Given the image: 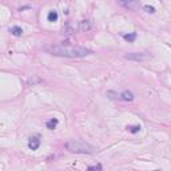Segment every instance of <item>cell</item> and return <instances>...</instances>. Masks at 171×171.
I'll return each instance as SVG.
<instances>
[{
  "instance_id": "obj_14",
  "label": "cell",
  "mask_w": 171,
  "mask_h": 171,
  "mask_svg": "<svg viewBox=\"0 0 171 171\" xmlns=\"http://www.w3.org/2000/svg\"><path fill=\"white\" fill-rule=\"evenodd\" d=\"M127 128H128V131H130V132L136 134L139 130H141V126H131V127H127Z\"/></svg>"
},
{
  "instance_id": "obj_15",
  "label": "cell",
  "mask_w": 171,
  "mask_h": 171,
  "mask_svg": "<svg viewBox=\"0 0 171 171\" xmlns=\"http://www.w3.org/2000/svg\"><path fill=\"white\" fill-rule=\"evenodd\" d=\"M143 10L146 11V12H149V13H154V12H155V8L151 7V5H143Z\"/></svg>"
},
{
  "instance_id": "obj_2",
  "label": "cell",
  "mask_w": 171,
  "mask_h": 171,
  "mask_svg": "<svg viewBox=\"0 0 171 171\" xmlns=\"http://www.w3.org/2000/svg\"><path fill=\"white\" fill-rule=\"evenodd\" d=\"M65 149L74 154H88V155L95 154V150H96L94 146L82 141H68L65 143Z\"/></svg>"
},
{
  "instance_id": "obj_11",
  "label": "cell",
  "mask_w": 171,
  "mask_h": 171,
  "mask_svg": "<svg viewBox=\"0 0 171 171\" xmlns=\"http://www.w3.org/2000/svg\"><path fill=\"white\" fill-rule=\"evenodd\" d=\"M47 19H48V22H56L58 20V12H56V11H51V12L48 13Z\"/></svg>"
},
{
  "instance_id": "obj_8",
  "label": "cell",
  "mask_w": 171,
  "mask_h": 171,
  "mask_svg": "<svg viewBox=\"0 0 171 171\" xmlns=\"http://www.w3.org/2000/svg\"><path fill=\"white\" fill-rule=\"evenodd\" d=\"M58 119L56 118H52V119H50V120H47V123H45V126H47L48 130H54L56 126H58Z\"/></svg>"
},
{
  "instance_id": "obj_5",
  "label": "cell",
  "mask_w": 171,
  "mask_h": 171,
  "mask_svg": "<svg viewBox=\"0 0 171 171\" xmlns=\"http://www.w3.org/2000/svg\"><path fill=\"white\" fill-rule=\"evenodd\" d=\"M118 98L120 99V100H124V102H132L134 100V94L131 92V91H123L122 94H119L118 95Z\"/></svg>"
},
{
  "instance_id": "obj_9",
  "label": "cell",
  "mask_w": 171,
  "mask_h": 171,
  "mask_svg": "<svg viewBox=\"0 0 171 171\" xmlns=\"http://www.w3.org/2000/svg\"><path fill=\"white\" fill-rule=\"evenodd\" d=\"M10 32L12 33L13 36H22L23 35V30L20 27H18V25H13V27H11Z\"/></svg>"
},
{
  "instance_id": "obj_16",
  "label": "cell",
  "mask_w": 171,
  "mask_h": 171,
  "mask_svg": "<svg viewBox=\"0 0 171 171\" xmlns=\"http://www.w3.org/2000/svg\"><path fill=\"white\" fill-rule=\"evenodd\" d=\"M88 169L90 170H102V166L100 164H95V166H90Z\"/></svg>"
},
{
  "instance_id": "obj_13",
  "label": "cell",
  "mask_w": 171,
  "mask_h": 171,
  "mask_svg": "<svg viewBox=\"0 0 171 171\" xmlns=\"http://www.w3.org/2000/svg\"><path fill=\"white\" fill-rule=\"evenodd\" d=\"M123 38L126 39V40H128V42H134L136 39V33L132 32V33H128V35H123Z\"/></svg>"
},
{
  "instance_id": "obj_6",
  "label": "cell",
  "mask_w": 171,
  "mask_h": 171,
  "mask_svg": "<svg viewBox=\"0 0 171 171\" xmlns=\"http://www.w3.org/2000/svg\"><path fill=\"white\" fill-rule=\"evenodd\" d=\"M39 146H40V139L38 136H32V138L28 139V147L31 150H38Z\"/></svg>"
},
{
  "instance_id": "obj_1",
  "label": "cell",
  "mask_w": 171,
  "mask_h": 171,
  "mask_svg": "<svg viewBox=\"0 0 171 171\" xmlns=\"http://www.w3.org/2000/svg\"><path fill=\"white\" fill-rule=\"evenodd\" d=\"M45 51L51 55L55 56H64V58H86V56L92 55V50L80 45H71L68 42L62 43V44H55L45 47Z\"/></svg>"
},
{
  "instance_id": "obj_4",
  "label": "cell",
  "mask_w": 171,
  "mask_h": 171,
  "mask_svg": "<svg viewBox=\"0 0 171 171\" xmlns=\"http://www.w3.org/2000/svg\"><path fill=\"white\" fill-rule=\"evenodd\" d=\"M116 1L120 7L126 8V10H136L139 5L138 0H116Z\"/></svg>"
},
{
  "instance_id": "obj_12",
  "label": "cell",
  "mask_w": 171,
  "mask_h": 171,
  "mask_svg": "<svg viewBox=\"0 0 171 171\" xmlns=\"http://www.w3.org/2000/svg\"><path fill=\"white\" fill-rule=\"evenodd\" d=\"M36 83H42V79L38 78V76H33V78H31L30 80H28V84L30 86H35Z\"/></svg>"
},
{
  "instance_id": "obj_3",
  "label": "cell",
  "mask_w": 171,
  "mask_h": 171,
  "mask_svg": "<svg viewBox=\"0 0 171 171\" xmlns=\"http://www.w3.org/2000/svg\"><path fill=\"white\" fill-rule=\"evenodd\" d=\"M124 59L131 60V62H146L151 59V55L146 52H131V54H126Z\"/></svg>"
},
{
  "instance_id": "obj_10",
  "label": "cell",
  "mask_w": 171,
  "mask_h": 171,
  "mask_svg": "<svg viewBox=\"0 0 171 171\" xmlns=\"http://www.w3.org/2000/svg\"><path fill=\"white\" fill-rule=\"evenodd\" d=\"M75 32V28L72 27V25L70 24V23H68L67 25H65L64 27V30H63V33H65V35H71V33H74Z\"/></svg>"
},
{
  "instance_id": "obj_7",
  "label": "cell",
  "mask_w": 171,
  "mask_h": 171,
  "mask_svg": "<svg viewBox=\"0 0 171 171\" xmlns=\"http://www.w3.org/2000/svg\"><path fill=\"white\" fill-rule=\"evenodd\" d=\"M91 23L88 20H82L79 22V31H82V32H86V31H90L91 30Z\"/></svg>"
}]
</instances>
